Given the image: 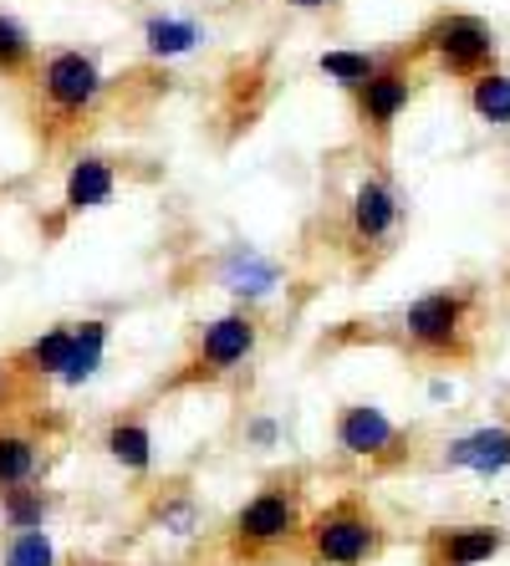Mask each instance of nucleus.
Segmentation results:
<instances>
[{
	"label": "nucleus",
	"mask_w": 510,
	"mask_h": 566,
	"mask_svg": "<svg viewBox=\"0 0 510 566\" xmlns=\"http://www.w3.org/2000/svg\"><path fill=\"white\" fill-rule=\"evenodd\" d=\"M118 195V164L107 154H82L72 169H66V185H62V210L66 214H92L113 205Z\"/></svg>",
	"instance_id": "nucleus-12"
},
{
	"label": "nucleus",
	"mask_w": 510,
	"mask_h": 566,
	"mask_svg": "<svg viewBox=\"0 0 510 566\" xmlns=\"http://www.w3.org/2000/svg\"><path fill=\"white\" fill-rule=\"evenodd\" d=\"M378 66H383L378 52H347V46H332V52L316 56V72H322L327 82H337L342 93H357V87H363Z\"/></svg>",
	"instance_id": "nucleus-21"
},
{
	"label": "nucleus",
	"mask_w": 510,
	"mask_h": 566,
	"mask_svg": "<svg viewBox=\"0 0 510 566\" xmlns=\"http://www.w3.org/2000/svg\"><path fill=\"white\" fill-rule=\"evenodd\" d=\"M62 566H118V562H97V556H66Z\"/></svg>",
	"instance_id": "nucleus-26"
},
{
	"label": "nucleus",
	"mask_w": 510,
	"mask_h": 566,
	"mask_svg": "<svg viewBox=\"0 0 510 566\" xmlns=\"http://www.w3.org/2000/svg\"><path fill=\"white\" fill-rule=\"evenodd\" d=\"M475 312H480V286L455 281V286H434L398 312V337L414 357L459 368L475 357Z\"/></svg>",
	"instance_id": "nucleus-1"
},
{
	"label": "nucleus",
	"mask_w": 510,
	"mask_h": 566,
	"mask_svg": "<svg viewBox=\"0 0 510 566\" xmlns=\"http://www.w3.org/2000/svg\"><path fill=\"white\" fill-rule=\"evenodd\" d=\"M46 521H52V495L37 480L0 490V526L6 531H46Z\"/></svg>",
	"instance_id": "nucleus-18"
},
{
	"label": "nucleus",
	"mask_w": 510,
	"mask_h": 566,
	"mask_svg": "<svg viewBox=\"0 0 510 566\" xmlns=\"http://www.w3.org/2000/svg\"><path fill=\"white\" fill-rule=\"evenodd\" d=\"M27 394H31V382L11 368V357H0V413H11Z\"/></svg>",
	"instance_id": "nucleus-24"
},
{
	"label": "nucleus",
	"mask_w": 510,
	"mask_h": 566,
	"mask_svg": "<svg viewBox=\"0 0 510 566\" xmlns=\"http://www.w3.org/2000/svg\"><path fill=\"white\" fill-rule=\"evenodd\" d=\"M506 286H510V265H506Z\"/></svg>",
	"instance_id": "nucleus-27"
},
{
	"label": "nucleus",
	"mask_w": 510,
	"mask_h": 566,
	"mask_svg": "<svg viewBox=\"0 0 510 566\" xmlns=\"http://www.w3.org/2000/svg\"><path fill=\"white\" fill-rule=\"evenodd\" d=\"M205 41L199 21H184V15H148L144 21V52L169 62V56H189Z\"/></svg>",
	"instance_id": "nucleus-19"
},
{
	"label": "nucleus",
	"mask_w": 510,
	"mask_h": 566,
	"mask_svg": "<svg viewBox=\"0 0 510 566\" xmlns=\"http://www.w3.org/2000/svg\"><path fill=\"white\" fill-rule=\"evenodd\" d=\"M107 337H113V327H107L103 316H82L77 332H72V353H66L62 378L56 382L82 388V382L97 378V368H103V357H107Z\"/></svg>",
	"instance_id": "nucleus-15"
},
{
	"label": "nucleus",
	"mask_w": 510,
	"mask_h": 566,
	"mask_svg": "<svg viewBox=\"0 0 510 566\" xmlns=\"http://www.w3.org/2000/svg\"><path fill=\"white\" fill-rule=\"evenodd\" d=\"M419 52H383V66L353 93V113L367 144H388L398 118L408 113V103L419 97V72H414Z\"/></svg>",
	"instance_id": "nucleus-8"
},
{
	"label": "nucleus",
	"mask_w": 510,
	"mask_h": 566,
	"mask_svg": "<svg viewBox=\"0 0 510 566\" xmlns=\"http://www.w3.org/2000/svg\"><path fill=\"white\" fill-rule=\"evenodd\" d=\"M332 444L342 460H363L367 470H393L414 454V434L393 423L378 403H342L332 413Z\"/></svg>",
	"instance_id": "nucleus-9"
},
{
	"label": "nucleus",
	"mask_w": 510,
	"mask_h": 566,
	"mask_svg": "<svg viewBox=\"0 0 510 566\" xmlns=\"http://www.w3.org/2000/svg\"><path fill=\"white\" fill-rule=\"evenodd\" d=\"M31 87H37L41 118H46V128H52V144H56V138L77 133L82 123L97 113L107 82H103V66H97V56H92V52H77V46H56V52L41 56Z\"/></svg>",
	"instance_id": "nucleus-4"
},
{
	"label": "nucleus",
	"mask_w": 510,
	"mask_h": 566,
	"mask_svg": "<svg viewBox=\"0 0 510 566\" xmlns=\"http://www.w3.org/2000/svg\"><path fill=\"white\" fill-rule=\"evenodd\" d=\"M306 531V474L281 470L271 474L225 526V546L236 562H261V556L281 552Z\"/></svg>",
	"instance_id": "nucleus-2"
},
{
	"label": "nucleus",
	"mask_w": 510,
	"mask_h": 566,
	"mask_svg": "<svg viewBox=\"0 0 510 566\" xmlns=\"http://www.w3.org/2000/svg\"><path fill=\"white\" fill-rule=\"evenodd\" d=\"M72 332H77V322H56V327L37 332L31 343H21L11 353V368L27 382L62 378V363H66V353H72Z\"/></svg>",
	"instance_id": "nucleus-14"
},
{
	"label": "nucleus",
	"mask_w": 510,
	"mask_h": 566,
	"mask_svg": "<svg viewBox=\"0 0 510 566\" xmlns=\"http://www.w3.org/2000/svg\"><path fill=\"white\" fill-rule=\"evenodd\" d=\"M465 107L485 128H510V72L506 66H485L480 77L465 82Z\"/></svg>",
	"instance_id": "nucleus-16"
},
{
	"label": "nucleus",
	"mask_w": 510,
	"mask_h": 566,
	"mask_svg": "<svg viewBox=\"0 0 510 566\" xmlns=\"http://www.w3.org/2000/svg\"><path fill=\"white\" fill-rule=\"evenodd\" d=\"M256 347H261V322H256L246 306H236V312L215 316V322H205V327L195 332V347L184 357V368L174 373L164 388H189V382L230 378V373L246 368L250 357H256Z\"/></svg>",
	"instance_id": "nucleus-7"
},
{
	"label": "nucleus",
	"mask_w": 510,
	"mask_h": 566,
	"mask_svg": "<svg viewBox=\"0 0 510 566\" xmlns=\"http://www.w3.org/2000/svg\"><path fill=\"white\" fill-rule=\"evenodd\" d=\"M445 470H465V474H480V480H496V474L510 470V419L500 423H475L465 434H455L439 454Z\"/></svg>",
	"instance_id": "nucleus-11"
},
{
	"label": "nucleus",
	"mask_w": 510,
	"mask_h": 566,
	"mask_svg": "<svg viewBox=\"0 0 510 566\" xmlns=\"http://www.w3.org/2000/svg\"><path fill=\"white\" fill-rule=\"evenodd\" d=\"M414 52L429 56L445 77L470 82V77H480L485 66H500V36H496V27L475 11H439L429 27L419 31Z\"/></svg>",
	"instance_id": "nucleus-5"
},
{
	"label": "nucleus",
	"mask_w": 510,
	"mask_h": 566,
	"mask_svg": "<svg viewBox=\"0 0 510 566\" xmlns=\"http://www.w3.org/2000/svg\"><path fill=\"white\" fill-rule=\"evenodd\" d=\"M301 546L312 566H373L388 552V526L367 505V495H337L306 515Z\"/></svg>",
	"instance_id": "nucleus-3"
},
{
	"label": "nucleus",
	"mask_w": 510,
	"mask_h": 566,
	"mask_svg": "<svg viewBox=\"0 0 510 566\" xmlns=\"http://www.w3.org/2000/svg\"><path fill=\"white\" fill-rule=\"evenodd\" d=\"M291 11H332V6H337V0H287Z\"/></svg>",
	"instance_id": "nucleus-25"
},
{
	"label": "nucleus",
	"mask_w": 510,
	"mask_h": 566,
	"mask_svg": "<svg viewBox=\"0 0 510 566\" xmlns=\"http://www.w3.org/2000/svg\"><path fill=\"white\" fill-rule=\"evenodd\" d=\"M154 515L164 521V531H174V536H195V526H199V511H195V501H189V490H164Z\"/></svg>",
	"instance_id": "nucleus-23"
},
{
	"label": "nucleus",
	"mask_w": 510,
	"mask_h": 566,
	"mask_svg": "<svg viewBox=\"0 0 510 566\" xmlns=\"http://www.w3.org/2000/svg\"><path fill=\"white\" fill-rule=\"evenodd\" d=\"M103 449H107V460L128 474L154 470V429H148L144 413H113L103 429Z\"/></svg>",
	"instance_id": "nucleus-13"
},
{
	"label": "nucleus",
	"mask_w": 510,
	"mask_h": 566,
	"mask_svg": "<svg viewBox=\"0 0 510 566\" xmlns=\"http://www.w3.org/2000/svg\"><path fill=\"white\" fill-rule=\"evenodd\" d=\"M37 41H31V31L15 21V15L0 11V82H31L37 77Z\"/></svg>",
	"instance_id": "nucleus-20"
},
{
	"label": "nucleus",
	"mask_w": 510,
	"mask_h": 566,
	"mask_svg": "<svg viewBox=\"0 0 510 566\" xmlns=\"http://www.w3.org/2000/svg\"><path fill=\"white\" fill-rule=\"evenodd\" d=\"M404 224V195L393 189L388 174H363L347 195V214H342V240L357 265H378L398 240Z\"/></svg>",
	"instance_id": "nucleus-6"
},
{
	"label": "nucleus",
	"mask_w": 510,
	"mask_h": 566,
	"mask_svg": "<svg viewBox=\"0 0 510 566\" xmlns=\"http://www.w3.org/2000/svg\"><path fill=\"white\" fill-rule=\"evenodd\" d=\"M510 546V531L496 521H459V526H434L419 546L424 566H485Z\"/></svg>",
	"instance_id": "nucleus-10"
},
{
	"label": "nucleus",
	"mask_w": 510,
	"mask_h": 566,
	"mask_svg": "<svg viewBox=\"0 0 510 566\" xmlns=\"http://www.w3.org/2000/svg\"><path fill=\"white\" fill-rule=\"evenodd\" d=\"M0 566H62V556H56L46 531H6Z\"/></svg>",
	"instance_id": "nucleus-22"
},
{
	"label": "nucleus",
	"mask_w": 510,
	"mask_h": 566,
	"mask_svg": "<svg viewBox=\"0 0 510 566\" xmlns=\"http://www.w3.org/2000/svg\"><path fill=\"white\" fill-rule=\"evenodd\" d=\"M41 470V439L31 429H15V423H0V490H15L37 480Z\"/></svg>",
	"instance_id": "nucleus-17"
}]
</instances>
